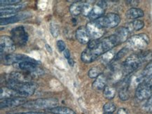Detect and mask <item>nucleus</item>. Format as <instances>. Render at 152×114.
<instances>
[{"mask_svg":"<svg viewBox=\"0 0 152 114\" xmlns=\"http://www.w3.org/2000/svg\"><path fill=\"white\" fill-rule=\"evenodd\" d=\"M86 28L90 37L93 39L97 40L102 37L104 34V29L102 28L96 21H91L87 23Z\"/></svg>","mask_w":152,"mask_h":114,"instance_id":"9b49d317","label":"nucleus"},{"mask_svg":"<svg viewBox=\"0 0 152 114\" xmlns=\"http://www.w3.org/2000/svg\"><path fill=\"white\" fill-rule=\"evenodd\" d=\"M68 60V62H69V65L70 66H74V65H75V62H74V60L72 58H69V60Z\"/></svg>","mask_w":152,"mask_h":114,"instance_id":"58836bf2","label":"nucleus"},{"mask_svg":"<svg viewBox=\"0 0 152 114\" xmlns=\"http://www.w3.org/2000/svg\"><path fill=\"white\" fill-rule=\"evenodd\" d=\"M107 9V2L104 1H99L93 6L92 11L89 15L88 18L91 21H95L102 18L104 14Z\"/></svg>","mask_w":152,"mask_h":114,"instance_id":"f8f14e48","label":"nucleus"},{"mask_svg":"<svg viewBox=\"0 0 152 114\" xmlns=\"http://www.w3.org/2000/svg\"><path fill=\"white\" fill-rule=\"evenodd\" d=\"M141 73L144 79H145V81L152 78V60L149 62V63L145 67L143 71Z\"/></svg>","mask_w":152,"mask_h":114,"instance_id":"393cba45","label":"nucleus"},{"mask_svg":"<svg viewBox=\"0 0 152 114\" xmlns=\"http://www.w3.org/2000/svg\"><path fill=\"white\" fill-rule=\"evenodd\" d=\"M46 50H47V51L49 52L50 53H52V49H51V48H50V46L49 45H48V44H46Z\"/></svg>","mask_w":152,"mask_h":114,"instance_id":"ea45409f","label":"nucleus"},{"mask_svg":"<svg viewBox=\"0 0 152 114\" xmlns=\"http://www.w3.org/2000/svg\"><path fill=\"white\" fill-rule=\"evenodd\" d=\"M117 114H130V113L128 110H126V109H124V108H121V109H119L118 110Z\"/></svg>","mask_w":152,"mask_h":114,"instance_id":"c9c22d12","label":"nucleus"},{"mask_svg":"<svg viewBox=\"0 0 152 114\" xmlns=\"http://www.w3.org/2000/svg\"><path fill=\"white\" fill-rule=\"evenodd\" d=\"M102 74V70L99 67H94L88 71V76L91 78H96L99 75Z\"/></svg>","mask_w":152,"mask_h":114,"instance_id":"cd10ccee","label":"nucleus"},{"mask_svg":"<svg viewBox=\"0 0 152 114\" xmlns=\"http://www.w3.org/2000/svg\"><path fill=\"white\" fill-rule=\"evenodd\" d=\"M50 113L53 114H76L72 109L65 107H56L49 109Z\"/></svg>","mask_w":152,"mask_h":114,"instance_id":"b1692460","label":"nucleus"},{"mask_svg":"<svg viewBox=\"0 0 152 114\" xmlns=\"http://www.w3.org/2000/svg\"><path fill=\"white\" fill-rule=\"evenodd\" d=\"M103 95L108 99H112L116 95V89L113 87L106 86L103 91Z\"/></svg>","mask_w":152,"mask_h":114,"instance_id":"a878e982","label":"nucleus"},{"mask_svg":"<svg viewBox=\"0 0 152 114\" xmlns=\"http://www.w3.org/2000/svg\"><path fill=\"white\" fill-rule=\"evenodd\" d=\"M7 87L16 92L18 97H27L32 95L37 88V85L34 82H19L8 76Z\"/></svg>","mask_w":152,"mask_h":114,"instance_id":"f03ea898","label":"nucleus"},{"mask_svg":"<svg viewBox=\"0 0 152 114\" xmlns=\"http://www.w3.org/2000/svg\"><path fill=\"white\" fill-rule=\"evenodd\" d=\"M130 32L126 27H120L115 32L114 35L118 38L119 43H123L129 38Z\"/></svg>","mask_w":152,"mask_h":114,"instance_id":"f3484780","label":"nucleus"},{"mask_svg":"<svg viewBox=\"0 0 152 114\" xmlns=\"http://www.w3.org/2000/svg\"><path fill=\"white\" fill-rule=\"evenodd\" d=\"M145 26V23L142 20H135L132 22L128 23V26L126 27L130 32H135V31H138L142 29Z\"/></svg>","mask_w":152,"mask_h":114,"instance_id":"5701e85b","label":"nucleus"},{"mask_svg":"<svg viewBox=\"0 0 152 114\" xmlns=\"http://www.w3.org/2000/svg\"><path fill=\"white\" fill-rule=\"evenodd\" d=\"M50 32L55 37H57L58 34V30L56 29L55 25H51L50 26Z\"/></svg>","mask_w":152,"mask_h":114,"instance_id":"f704fd0d","label":"nucleus"},{"mask_svg":"<svg viewBox=\"0 0 152 114\" xmlns=\"http://www.w3.org/2000/svg\"><path fill=\"white\" fill-rule=\"evenodd\" d=\"M76 38L79 43L82 44H88L90 41V36L88 33L86 28L84 27H80L76 31Z\"/></svg>","mask_w":152,"mask_h":114,"instance_id":"dca6fc26","label":"nucleus"},{"mask_svg":"<svg viewBox=\"0 0 152 114\" xmlns=\"http://www.w3.org/2000/svg\"><path fill=\"white\" fill-rule=\"evenodd\" d=\"M107 78L104 74H101L95 78V80L93 84V88L95 90L100 91V90H104L106 87Z\"/></svg>","mask_w":152,"mask_h":114,"instance_id":"a211bd4d","label":"nucleus"},{"mask_svg":"<svg viewBox=\"0 0 152 114\" xmlns=\"http://www.w3.org/2000/svg\"><path fill=\"white\" fill-rule=\"evenodd\" d=\"M64 56L65 57V58L69 60L70 58V52L68 49H66L65 51H64Z\"/></svg>","mask_w":152,"mask_h":114,"instance_id":"e433bc0d","label":"nucleus"},{"mask_svg":"<svg viewBox=\"0 0 152 114\" xmlns=\"http://www.w3.org/2000/svg\"><path fill=\"white\" fill-rule=\"evenodd\" d=\"M144 15H145L144 11L142 9H138V8H132V9L127 11L126 13V17L128 19H132V20L142 18L144 16Z\"/></svg>","mask_w":152,"mask_h":114,"instance_id":"aec40b11","label":"nucleus"},{"mask_svg":"<svg viewBox=\"0 0 152 114\" xmlns=\"http://www.w3.org/2000/svg\"><path fill=\"white\" fill-rule=\"evenodd\" d=\"M115 56H116V55H115L114 52L111 50V51L103 54L102 57H101V62H102L103 64L110 63L113 59H114Z\"/></svg>","mask_w":152,"mask_h":114,"instance_id":"bb28decb","label":"nucleus"},{"mask_svg":"<svg viewBox=\"0 0 152 114\" xmlns=\"http://www.w3.org/2000/svg\"><path fill=\"white\" fill-rule=\"evenodd\" d=\"M21 8H22V5L17 4V5H13V6H8V7H1V18H9V17L13 16V15H16L18 12L20 11Z\"/></svg>","mask_w":152,"mask_h":114,"instance_id":"2eb2a0df","label":"nucleus"},{"mask_svg":"<svg viewBox=\"0 0 152 114\" xmlns=\"http://www.w3.org/2000/svg\"><path fill=\"white\" fill-rule=\"evenodd\" d=\"M149 37L146 34H139L131 36L127 41V48L134 51H142L149 45Z\"/></svg>","mask_w":152,"mask_h":114,"instance_id":"39448f33","label":"nucleus"},{"mask_svg":"<svg viewBox=\"0 0 152 114\" xmlns=\"http://www.w3.org/2000/svg\"><path fill=\"white\" fill-rule=\"evenodd\" d=\"M84 2L83 1H77V2L73 3L70 6L69 11L71 14L75 16H77L82 13V9Z\"/></svg>","mask_w":152,"mask_h":114,"instance_id":"4be33fe9","label":"nucleus"},{"mask_svg":"<svg viewBox=\"0 0 152 114\" xmlns=\"http://www.w3.org/2000/svg\"><path fill=\"white\" fill-rule=\"evenodd\" d=\"M19 68H20L23 71L30 73L36 77L38 75L42 74L43 71L42 69H40L38 67L37 62H23L18 65Z\"/></svg>","mask_w":152,"mask_h":114,"instance_id":"ddd939ff","label":"nucleus"},{"mask_svg":"<svg viewBox=\"0 0 152 114\" xmlns=\"http://www.w3.org/2000/svg\"><path fill=\"white\" fill-rule=\"evenodd\" d=\"M27 102V100L25 97H15L9 98V99H3L1 101L0 104V108L1 109H10V108H13L18 107L25 104Z\"/></svg>","mask_w":152,"mask_h":114,"instance_id":"4468645a","label":"nucleus"},{"mask_svg":"<svg viewBox=\"0 0 152 114\" xmlns=\"http://www.w3.org/2000/svg\"><path fill=\"white\" fill-rule=\"evenodd\" d=\"M128 50L129 49H128L127 47L124 48L123 49L121 50V51L118 52L117 54H116V56H115V57H114L115 60H120V59H121L122 57H124V56L128 53Z\"/></svg>","mask_w":152,"mask_h":114,"instance_id":"2f4dec72","label":"nucleus"},{"mask_svg":"<svg viewBox=\"0 0 152 114\" xmlns=\"http://www.w3.org/2000/svg\"><path fill=\"white\" fill-rule=\"evenodd\" d=\"M58 100L56 98H45L37 99L27 102L23 107L29 109H52L57 107Z\"/></svg>","mask_w":152,"mask_h":114,"instance_id":"20e7f679","label":"nucleus"},{"mask_svg":"<svg viewBox=\"0 0 152 114\" xmlns=\"http://www.w3.org/2000/svg\"><path fill=\"white\" fill-rule=\"evenodd\" d=\"M1 60L3 61V63L7 65H13L15 63H21L23 62H36L34 59L31 58L28 56L23 55V54H9L4 56H1Z\"/></svg>","mask_w":152,"mask_h":114,"instance_id":"1a4fd4ad","label":"nucleus"},{"mask_svg":"<svg viewBox=\"0 0 152 114\" xmlns=\"http://www.w3.org/2000/svg\"><path fill=\"white\" fill-rule=\"evenodd\" d=\"M95 21H96L104 29L114 28L118 25L121 22V18L116 13H110Z\"/></svg>","mask_w":152,"mask_h":114,"instance_id":"0eeeda50","label":"nucleus"},{"mask_svg":"<svg viewBox=\"0 0 152 114\" xmlns=\"http://www.w3.org/2000/svg\"><path fill=\"white\" fill-rule=\"evenodd\" d=\"M11 38L15 44L18 46H24L26 45L28 41V34L26 32L24 27L18 26L13 28L11 32Z\"/></svg>","mask_w":152,"mask_h":114,"instance_id":"423d86ee","label":"nucleus"},{"mask_svg":"<svg viewBox=\"0 0 152 114\" xmlns=\"http://www.w3.org/2000/svg\"><path fill=\"white\" fill-rule=\"evenodd\" d=\"M27 18V15H25V13H21V14H16L13 16L9 17V18H1L0 20V25H7L9 24H12L18 22V21L22 20L23 19Z\"/></svg>","mask_w":152,"mask_h":114,"instance_id":"6ab92c4d","label":"nucleus"},{"mask_svg":"<svg viewBox=\"0 0 152 114\" xmlns=\"http://www.w3.org/2000/svg\"><path fill=\"white\" fill-rule=\"evenodd\" d=\"M20 2V0H1L0 1V4L1 7H8V6H13L15 4H18Z\"/></svg>","mask_w":152,"mask_h":114,"instance_id":"7c9ffc66","label":"nucleus"},{"mask_svg":"<svg viewBox=\"0 0 152 114\" xmlns=\"http://www.w3.org/2000/svg\"><path fill=\"white\" fill-rule=\"evenodd\" d=\"M152 95V78L144 81L136 89L135 96L138 99H149Z\"/></svg>","mask_w":152,"mask_h":114,"instance_id":"6e6552de","label":"nucleus"},{"mask_svg":"<svg viewBox=\"0 0 152 114\" xmlns=\"http://www.w3.org/2000/svg\"><path fill=\"white\" fill-rule=\"evenodd\" d=\"M0 50L1 56L11 54L15 50V44L11 37L2 35L0 37Z\"/></svg>","mask_w":152,"mask_h":114,"instance_id":"9d476101","label":"nucleus"},{"mask_svg":"<svg viewBox=\"0 0 152 114\" xmlns=\"http://www.w3.org/2000/svg\"><path fill=\"white\" fill-rule=\"evenodd\" d=\"M15 97H18L16 92L11 90V88H8V87H2L1 88V90H0V97L1 99H9V98Z\"/></svg>","mask_w":152,"mask_h":114,"instance_id":"412c9836","label":"nucleus"},{"mask_svg":"<svg viewBox=\"0 0 152 114\" xmlns=\"http://www.w3.org/2000/svg\"><path fill=\"white\" fill-rule=\"evenodd\" d=\"M145 111L148 112H152V95L148 99L146 104L144 106Z\"/></svg>","mask_w":152,"mask_h":114,"instance_id":"473e14b6","label":"nucleus"},{"mask_svg":"<svg viewBox=\"0 0 152 114\" xmlns=\"http://www.w3.org/2000/svg\"><path fill=\"white\" fill-rule=\"evenodd\" d=\"M18 114H46L43 112H35V111H30V112H25V113H20Z\"/></svg>","mask_w":152,"mask_h":114,"instance_id":"4c0bfd02","label":"nucleus"},{"mask_svg":"<svg viewBox=\"0 0 152 114\" xmlns=\"http://www.w3.org/2000/svg\"><path fill=\"white\" fill-rule=\"evenodd\" d=\"M151 53L145 52L140 54H132L125 60L122 69L124 74H130L136 70L142 63L151 57Z\"/></svg>","mask_w":152,"mask_h":114,"instance_id":"7ed1b4c3","label":"nucleus"},{"mask_svg":"<svg viewBox=\"0 0 152 114\" xmlns=\"http://www.w3.org/2000/svg\"><path fill=\"white\" fill-rule=\"evenodd\" d=\"M57 47L58 48V51L60 52L65 51L66 50V45L65 42L62 40H59L57 41Z\"/></svg>","mask_w":152,"mask_h":114,"instance_id":"72a5a7b5","label":"nucleus"},{"mask_svg":"<svg viewBox=\"0 0 152 114\" xmlns=\"http://www.w3.org/2000/svg\"><path fill=\"white\" fill-rule=\"evenodd\" d=\"M119 43L117 37L113 34L102 41L92 39L88 44V47L81 53V59L83 62L91 63L99 56L111 51Z\"/></svg>","mask_w":152,"mask_h":114,"instance_id":"f257e3e1","label":"nucleus"},{"mask_svg":"<svg viewBox=\"0 0 152 114\" xmlns=\"http://www.w3.org/2000/svg\"><path fill=\"white\" fill-rule=\"evenodd\" d=\"M103 109H104L105 113H112L113 112L115 111V110H116V106H115L113 103L109 102V103L104 104V107H103Z\"/></svg>","mask_w":152,"mask_h":114,"instance_id":"c756f323","label":"nucleus"},{"mask_svg":"<svg viewBox=\"0 0 152 114\" xmlns=\"http://www.w3.org/2000/svg\"><path fill=\"white\" fill-rule=\"evenodd\" d=\"M104 114H112V113H105Z\"/></svg>","mask_w":152,"mask_h":114,"instance_id":"a19ab883","label":"nucleus"},{"mask_svg":"<svg viewBox=\"0 0 152 114\" xmlns=\"http://www.w3.org/2000/svg\"><path fill=\"white\" fill-rule=\"evenodd\" d=\"M92 5H91V3H88V2H84V4H83V9H82V14L85 16H89L90 13L91 12L93 9Z\"/></svg>","mask_w":152,"mask_h":114,"instance_id":"c85d7f7f","label":"nucleus"}]
</instances>
